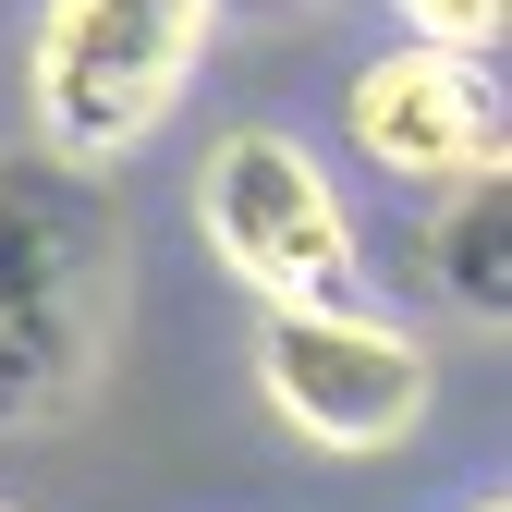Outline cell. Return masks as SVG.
Returning <instances> with one entry per match:
<instances>
[{"label": "cell", "instance_id": "cell-8", "mask_svg": "<svg viewBox=\"0 0 512 512\" xmlns=\"http://www.w3.org/2000/svg\"><path fill=\"white\" fill-rule=\"evenodd\" d=\"M208 13H256V25H281V13H305V0H208Z\"/></svg>", "mask_w": 512, "mask_h": 512}, {"label": "cell", "instance_id": "cell-5", "mask_svg": "<svg viewBox=\"0 0 512 512\" xmlns=\"http://www.w3.org/2000/svg\"><path fill=\"white\" fill-rule=\"evenodd\" d=\"M342 122H354V147L391 171V183H452L476 159H500V74L464 49H378L366 74L342 86Z\"/></svg>", "mask_w": 512, "mask_h": 512}, {"label": "cell", "instance_id": "cell-3", "mask_svg": "<svg viewBox=\"0 0 512 512\" xmlns=\"http://www.w3.org/2000/svg\"><path fill=\"white\" fill-rule=\"evenodd\" d=\"M196 232H208V256H220L256 305H378L342 183L317 171L293 135H269V122H232V135L208 147V171H196Z\"/></svg>", "mask_w": 512, "mask_h": 512}, {"label": "cell", "instance_id": "cell-7", "mask_svg": "<svg viewBox=\"0 0 512 512\" xmlns=\"http://www.w3.org/2000/svg\"><path fill=\"white\" fill-rule=\"evenodd\" d=\"M403 37L427 49H464V61H500V25H512V0H391Z\"/></svg>", "mask_w": 512, "mask_h": 512}, {"label": "cell", "instance_id": "cell-2", "mask_svg": "<svg viewBox=\"0 0 512 512\" xmlns=\"http://www.w3.org/2000/svg\"><path fill=\"white\" fill-rule=\"evenodd\" d=\"M220 13L208 0H49L37 49H25V110L49 159H135L159 122L183 110V86L208 74Z\"/></svg>", "mask_w": 512, "mask_h": 512}, {"label": "cell", "instance_id": "cell-10", "mask_svg": "<svg viewBox=\"0 0 512 512\" xmlns=\"http://www.w3.org/2000/svg\"><path fill=\"white\" fill-rule=\"evenodd\" d=\"M0 512H25V500H0Z\"/></svg>", "mask_w": 512, "mask_h": 512}, {"label": "cell", "instance_id": "cell-4", "mask_svg": "<svg viewBox=\"0 0 512 512\" xmlns=\"http://www.w3.org/2000/svg\"><path fill=\"white\" fill-rule=\"evenodd\" d=\"M244 366L305 452H403L439 403V354L378 305H269Z\"/></svg>", "mask_w": 512, "mask_h": 512}, {"label": "cell", "instance_id": "cell-9", "mask_svg": "<svg viewBox=\"0 0 512 512\" xmlns=\"http://www.w3.org/2000/svg\"><path fill=\"white\" fill-rule=\"evenodd\" d=\"M464 512H512V500H500V488H488V500H464Z\"/></svg>", "mask_w": 512, "mask_h": 512}, {"label": "cell", "instance_id": "cell-1", "mask_svg": "<svg viewBox=\"0 0 512 512\" xmlns=\"http://www.w3.org/2000/svg\"><path fill=\"white\" fill-rule=\"evenodd\" d=\"M122 305V220L86 159H0V427H61L86 403Z\"/></svg>", "mask_w": 512, "mask_h": 512}, {"label": "cell", "instance_id": "cell-6", "mask_svg": "<svg viewBox=\"0 0 512 512\" xmlns=\"http://www.w3.org/2000/svg\"><path fill=\"white\" fill-rule=\"evenodd\" d=\"M500 208H512V171L476 159V171L439 183V220H427L439 281H452V305L476 317V330H500V317H512V232H500Z\"/></svg>", "mask_w": 512, "mask_h": 512}]
</instances>
